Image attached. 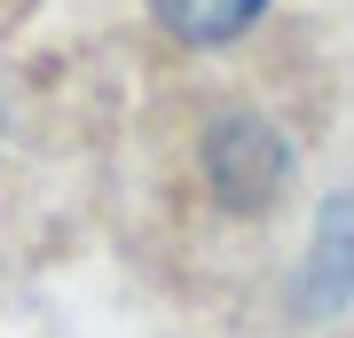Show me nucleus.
<instances>
[{
  "label": "nucleus",
  "instance_id": "1",
  "mask_svg": "<svg viewBox=\"0 0 354 338\" xmlns=\"http://www.w3.org/2000/svg\"><path fill=\"white\" fill-rule=\"evenodd\" d=\"M268 0H150V16L174 39H189V48H213V39H236Z\"/></svg>",
  "mask_w": 354,
  "mask_h": 338
}]
</instances>
